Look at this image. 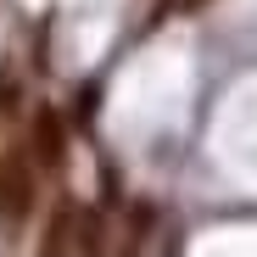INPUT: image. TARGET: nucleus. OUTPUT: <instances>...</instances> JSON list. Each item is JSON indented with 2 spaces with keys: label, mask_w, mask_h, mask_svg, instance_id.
Returning <instances> with one entry per match:
<instances>
[{
  "label": "nucleus",
  "mask_w": 257,
  "mask_h": 257,
  "mask_svg": "<svg viewBox=\"0 0 257 257\" xmlns=\"http://www.w3.org/2000/svg\"><path fill=\"white\" fill-rule=\"evenodd\" d=\"M34 212V162L23 146L0 151V229H17Z\"/></svg>",
  "instance_id": "obj_1"
},
{
  "label": "nucleus",
  "mask_w": 257,
  "mask_h": 257,
  "mask_svg": "<svg viewBox=\"0 0 257 257\" xmlns=\"http://www.w3.org/2000/svg\"><path fill=\"white\" fill-rule=\"evenodd\" d=\"M34 157L45 162V168H62V157H67V135H62V117H56L51 106H39V112H34Z\"/></svg>",
  "instance_id": "obj_2"
},
{
  "label": "nucleus",
  "mask_w": 257,
  "mask_h": 257,
  "mask_svg": "<svg viewBox=\"0 0 257 257\" xmlns=\"http://www.w3.org/2000/svg\"><path fill=\"white\" fill-rule=\"evenodd\" d=\"M73 235H78V207L62 201V207L51 212L45 235H39V257H67V251H73Z\"/></svg>",
  "instance_id": "obj_3"
}]
</instances>
